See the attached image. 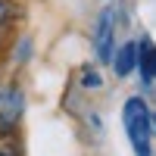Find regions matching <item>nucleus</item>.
Returning <instances> with one entry per match:
<instances>
[{"instance_id":"f257e3e1","label":"nucleus","mask_w":156,"mask_h":156,"mask_svg":"<svg viewBox=\"0 0 156 156\" xmlns=\"http://www.w3.org/2000/svg\"><path fill=\"white\" fill-rule=\"evenodd\" d=\"M122 119H125V131H128V140H131L134 153L137 156H150V131H153V125H150V112L144 106V100L131 97L125 103Z\"/></svg>"},{"instance_id":"f03ea898","label":"nucleus","mask_w":156,"mask_h":156,"mask_svg":"<svg viewBox=\"0 0 156 156\" xmlns=\"http://www.w3.org/2000/svg\"><path fill=\"white\" fill-rule=\"evenodd\" d=\"M94 47H97V56H100L103 62H106V59H112V9H106V12L100 16Z\"/></svg>"},{"instance_id":"7ed1b4c3","label":"nucleus","mask_w":156,"mask_h":156,"mask_svg":"<svg viewBox=\"0 0 156 156\" xmlns=\"http://www.w3.org/2000/svg\"><path fill=\"white\" fill-rule=\"evenodd\" d=\"M137 66V44H122L115 53V72L119 75H131V69Z\"/></svg>"},{"instance_id":"20e7f679","label":"nucleus","mask_w":156,"mask_h":156,"mask_svg":"<svg viewBox=\"0 0 156 156\" xmlns=\"http://www.w3.org/2000/svg\"><path fill=\"white\" fill-rule=\"evenodd\" d=\"M137 56H140V72H144V78L147 81H156V47L150 41H144L140 50H137Z\"/></svg>"},{"instance_id":"39448f33","label":"nucleus","mask_w":156,"mask_h":156,"mask_svg":"<svg viewBox=\"0 0 156 156\" xmlns=\"http://www.w3.org/2000/svg\"><path fill=\"white\" fill-rule=\"evenodd\" d=\"M9 12H12V9H9V3H6V0H0V25L9 19Z\"/></svg>"},{"instance_id":"423d86ee","label":"nucleus","mask_w":156,"mask_h":156,"mask_svg":"<svg viewBox=\"0 0 156 156\" xmlns=\"http://www.w3.org/2000/svg\"><path fill=\"white\" fill-rule=\"evenodd\" d=\"M84 84H87V87H97V84H100L97 72H84Z\"/></svg>"}]
</instances>
